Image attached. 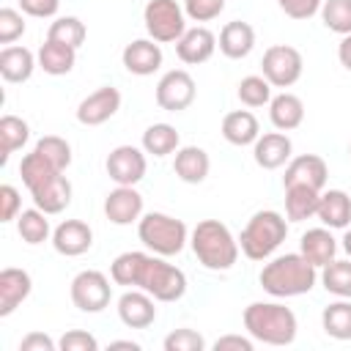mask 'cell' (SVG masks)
I'll list each match as a JSON object with an SVG mask.
<instances>
[{"label":"cell","mask_w":351,"mask_h":351,"mask_svg":"<svg viewBox=\"0 0 351 351\" xmlns=\"http://www.w3.org/2000/svg\"><path fill=\"white\" fill-rule=\"evenodd\" d=\"M252 348H255V340L241 335H222L214 340V351H252Z\"/></svg>","instance_id":"obj_50"},{"label":"cell","mask_w":351,"mask_h":351,"mask_svg":"<svg viewBox=\"0 0 351 351\" xmlns=\"http://www.w3.org/2000/svg\"><path fill=\"white\" fill-rule=\"evenodd\" d=\"M197 96V88H195V80L189 71L184 69H170L159 77L156 82V104L167 112H181L186 110Z\"/></svg>","instance_id":"obj_10"},{"label":"cell","mask_w":351,"mask_h":351,"mask_svg":"<svg viewBox=\"0 0 351 351\" xmlns=\"http://www.w3.org/2000/svg\"><path fill=\"white\" fill-rule=\"evenodd\" d=\"M165 351H203L206 348V340L200 332L189 329V326H181V329H173L167 337H165Z\"/></svg>","instance_id":"obj_42"},{"label":"cell","mask_w":351,"mask_h":351,"mask_svg":"<svg viewBox=\"0 0 351 351\" xmlns=\"http://www.w3.org/2000/svg\"><path fill=\"white\" fill-rule=\"evenodd\" d=\"M321 326L335 340H351V299H337L324 307Z\"/></svg>","instance_id":"obj_34"},{"label":"cell","mask_w":351,"mask_h":351,"mask_svg":"<svg viewBox=\"0 0 351 351\" xmlns=\"http://www.w3.org/2000/svg\"><path fill=\"white\" fill-rule=\"evenodd\" d=\"M36 58H38V69H41L44 74L63 77V74H69V71L74 69V63H77V49L47 38V41L38 47Z\"/></svg>","instance_id":"obj_29"},{"label":"cell","mask_w":351,"mask_h":351,"mask_svg":"<svg viewBox=\"0 0 351 351\" xmlns=\"http://www.w3.org/2000/svg\"><path fill=\"white\" fill-rule=\"evenodd\" d=\"M33 291V280L25 269L8 266L0 271V318H8Z\"/></svg>","instance_id":"obj_20"},{"label":"cell","mask_w":351,"mask_h":351,"mask_svg":"<svg viewBox=\"0 0 351 351\" xmlns=\"http://www.w3.org/2000/svg\"><path fill=\"white\" fill-rule=\"evenodd\" d=\"M244 329L252 340L266 346H291L296 340L299 321L291 307L280 302H252L244 307Z\"/></svg>","instance_id":"obj_2"},{"label":"cell","mask_w":351,"mask_h":351,"mask_svg":"<svg viewBox=\"0 0 351 351\" xmlns=\"http://www.w3.org/2000/svg\"><path fill=\"white\" fill-rule=\"evenodd\" d=\"M315 217H318L326 228L346 230V228L351 225V197H348L343 189H326V192H321Z\"/></svg>","instance_id":"obj_27"},{"label":"cell","mask_w":351,"mask_h":351,"mask_svg":"<svg viewBox=\"0 0 351 351\" xmlns=\"http://www.w3.org/2000/svg\"><path fill=\"white\" fill-rule=\"evenodd\" d=\"M19 8H22V14H27V16L47 19V16H55V14H58L60 0H19Z\"/></svg>","instance_id":"obj_48"},{"label":"cell","mask_w":351,"mask_h":351,"mask_svg":"<svg viewBox=\"0 0 351 351\" xmlns=\"http://www.w3.org/2000/svg\"><path fill=\"white\" fill-rule=\"evenodd\" d=\"M239 101L244 107H263L271 101V85L263 74H250L239 82V90H236Z\"/></svg>","instance_id":"obj_40"},{"label":"cell","mask_w":351,"mask_h":351,"mask_svg":"<svg viewBox=\"0 0 351 351\" xmlns=\"http://www.w3.org/2000/svg\"><path fill=\"white\" fill-rule=\"evenodd\" d=\"M85 36H88L85 22L77 19V16H58L49 25V30H47V38L49 41H58V44H66V47H74V49L82 47Z\"/></svg>","instance_id":"obj_38"},{"label":"cell","mask_w":351,"mask_h":351,"mask_svg":"<svg viewBox=\"0 0 351 351\" xmlns=\"http://www.w3.org/2000/svg\"><path fill=\"white\" fill-rule=\"evenodd\" d=\"M228 0H184V14L192 22H211L225 11Z\"/></svg>","instance_id":"obj_43"},{"label":"cell","mask_w":351,"mask_h":351,"mask_svg":"<svg viewBox=\"0 0 351 351\" xmlns=\"http://www.w3.org/2000/svg\"><path fill=\"white\" fill-rule=\"evenodd\" d=\"M104 217L112 225H132L143 217V195L134 186H115L104 197Z\"/></svg>","instance_id":"obj_17"},{"label":"cell","mask_w":351,"mask_h":351,"mask_svg":"<svg viewBox=\"0 0 351 351\" xmlns=\"http://www.w3.org/2000/svg\"><path fill=\"white\" fill-rule=\"evenodd\" d=\"M30 195H33V206L52 217V214H60L63 208H69V203H71V181L63 173H58L55 178H49L47 184L33 189Z\"/></svg>","instance_id":"obj_26"},{"label":"cell","mask_w":351,"mask_h":351,"mask_svg":"<svg viewBox=\"0 0 351 351\" xmlns=\"http://www.w3.org/2000/svg\"><path fill=\"white\" fill-rule=\"evenodd\" d=\"M52 247L58 255H66V258L85 255L93 247V230L82 219H63L52 230Z\"/></svg>","instance_id":"obj_16"},{"label":"cell","mask_w":351,"mask_h":351,"mask_svg":"<svg viewBox=\"0 0 351 351\" xmlns=\"http://www.w3.org/2000/svg\"><path fill=\"white\" fill-rule=\"evenodd\" d=\"M291 154H293V143L285 132H266L252 143L255 165L263 170H277V167L288 165Z\"/></svg>","instance_id":"obj_19"},{"label":"cell","mask_w":351,"mask_h":351,"mask_svg":"<svg viewBox=\"0 0 351 351\" xmlns=\"http://www.w3.org/2000/svg\"><path fill=\"white\" fill-rule=\"evenodd\" d=\"M217 49V36L203 27V25H195V27H186V33L176 41V55L181 63L186 66H200L206 63Z\"/></svg>","instance_id":"obj_18"},{"label":"cell","mask_w":351,"mask_h":351,"mask_svg":"<svg viewBox=\"0 0 351 351\" xmlns=\"http://www.w3.org/2000/svg\"><path fill=\"white\" fill-rule=\"evenodd\" d=\"M36 151L60 173H66V167L71 165V145H69V140H63L58 134H44L36 143Z\"/></svg>","instance_id":"obj_41"},{"label":"cell","mask_w":351,"mask_h":351,"mask_svg":"<svg viewBox=\"0 0 351 351\" xmlns=\"http://www.w3.org/2000/svg\"><path fill=\"white\" fill-rule=\"evenodd\" d=\"M222 137L230 145H252L261 137V123L250 110H233L222 118Z\"/></svg>","instance_id":"obj_28"},{"label":"cell","mask_w":351,"mask_h":351,"mask_svg":"<svg viewBox=\"0 0 351 351\" xmlns=\"http://www.w3.org/2000/svg\"><path fill=\"white\" fill-rule=\"evenodd\" d=\"M165 55H162V47L159 41L154 38H134L123 47L121 52V63L129 74H137V77H151L154 71H159Z\"/></svg>","instance_id":"obj_14"},{"label":"cell","mask_w":351,"mask_h":351,"mask_svg":"<svg viewBox=\"0 0 351 351\" xmlns=\"http://www.w3.org/2000/svg\"><path fill=\"white\" fill-rule=\"evenodd\" d=\"M343 250H346V255L351 258V225H348L346 233H343Z\"/></svg>","instance_id":"obj_53"},{"label":"cell","mask_w":351,"mask_h":351,"mask_svg":"<svg viewBox=\"0 0 351 351\" xmlns=\"http://www.w3.org/2000/svg\"><path fill=\"white\" fill-rule=\"evenodd\" d=\"M348 156H351V145H348Z\"/></svg>","instance_id":"obj_54"},{"label":"cell","mask_w":351,"mask_h":351,"mask_svg":"<svg viewBox=\"0 0 351 351\" xmlns=\"http://www.w3.org/2000/svg\"><path fill=\"white\" fill-rule=\"evenodd\" d=\"M285 236H288V219L274 208H263L255 211L244 225L239 236V247L250 261H266L277 252Z\"/></svg>","instance_id":"obj_4"},{"label":"cell","mask_w":351,"mask_h":351,"mask_svg":"<svg viewBox=\"0 0 351 351\" xmlns=\"http://www.w3.org/2000/svg\"><path fill=\"white\" fill-rule=\"evenodd\" d=\"M261 285L274 299H291L310 293L318 282V269L302 255V252H285L271 258L261 269Z\"/></svg>","instance_id":"obj_1"},{"label":"cell","mask_w":351,"mask_h":351,"mask_svg":"<svg viewBox=\"0 0 351 351\" xmlns=\"http://www.w3.org/2000/svg\"><path fill=\"white\" fill-rule=\"evenodd\" d=\"M107 176L118 184V186H134L145 178L148 162H145V151L134 148V145H115L107 154Z\"/></svg>","instance_id":"obj_11"},{"label":"cell","mask_w":351,"mask_h":351,"mask_svg":"<svg viewBox=\"0 0 351 351\" xmlns=\"http://www.w3.org/2000/svg\"><path fill=\"white\" fill-rule=\"evenodd\" d=\"M36 66H38V58L27 47L8 44L0 49V77L5 82H27Z\"/></svg>","instance_id":"obj_25"},{"label":"cell","mask_w":351,"mask_h":351,"mask_svg":"<svg viewBox=\"0 0 351 351\" xmlns=\"http://www.w3.org/2000/svg\"><path fill=\"white\" fill-rule=\"evenodd\" d=\"M178 148H181V137H178L176 126H170V123H151L143 132V151L156 159L178 151Z\"/></svg>","instance_id":"obj_31"},{"label":"cell","mask_w":351,"mask_h":351,"mask_svg":"<svg viewBox=\"0 0 351 351\" xmlns=\"http://www.w3.org/2000/svg\"><path fill=\"white\" fill-rule=\"evenodd\" d=\"M137 236L145 244V250H151L154 255H162V258L178 255L189 241L186 225L170 214H162V211L143 214L137 222Z\"/></svg>","instance_id":"obj_5"},{"label":"cell","mask_w":351,"mask_h":351,"mask_svg":"<svg viewBox=\"0 0 351 351\" xmlns=\"http://www.w3.org/2000/svg\"><path fill=\"white\" fill-rule=\"evenodd\" d=\"M58 343L44 332H30L19 340V351H55Z\"/></svg>","instance_id":"obj_49"},{"label":"cell","mask_w":351,"mask_h":351,"mask_svg":"<svg viewBox=\"0 0 351 351\" xmlns=\"http://www.w3.org/2000/svg\"><path fill=\"white\" fill-rule=\"evenodd\" d=\"M145 261H148V252H137V250L121 252V255L110 263V277H112V282H115V285H126V288H129V285L137 288Z\"/></svg>","instance_id":"obj_33"},{"label":"cell","mask_w":351,"mask_h":351,"mask_svg":"<svg viewBox=\"0 0 351 351\" xmlns=\"http://www.w3.org/2000/svg\"><path fill=\"white\" fill-rule=\"evenodd\" d=\"M22 211V197L16 192V186L3 184L0 186V222H14Z\"/></svg>","instance_id":"obj_47"},{"label":"cell","mask_w":351,"mask_h":351,"mask_svg":"<svg viewBox=\"0 0 351 351\" xmlns=\"http://www.w3.org/2000/svg\"><path fill=\"white\" fill-rule=\"evenodd\" d=\"M60 351H99V340L90 332L82 329H69L60 340H58Z\"/></svg>","instance_id":"obj_45"},{"label":"cell","mask_w":351,"mask_h":351,"mask_svg":"<svg viewBox=\"0 0 351 351\" xmlns=\"http://www.w3.org/2000/svg\"><path fill=\"white\" fill-rule=\"evenodd\" d=\"M143 22L148 38L159 44L178 41L186 33V14L184 5L176 0H148L143 8Z\"/></svg>","instance_id":"obj_7"},{"label":"cell","mask_w":351,"mask_h":351,"mask_svg":"<svg viewBox=\"0 0 351 351\" xmlns=\"http://www.w3.org/2000/svg\"><path fill=\"white\" fill-rule=\"evenodd\" d=\"M30 140V126L19 115H3L0 118V159L8 162L14 151H19Z\"/></svg>","instance_id":"obj_35"},{"label":"cell","mask_w":351,"mask_h":351,"mask_svg":"<svg viewBox=\"0 0 351 351\" xmlns=\"http://www.w3.org/2000/svg\"><path fill=\"white\" fill-rule=\"evenodd\" d=\"M25 33V16L16 8H0V44H14Z\"/></svg>","instance_id":"obj_44"},{"label":"cell","mask_w":351,"mask_h":351,"mask_svg":"<svg viewBox=\"0 0 351 351\" xmlns=\"http://www.w3.org/2000/svg\"><path fill=\"white\" fill-rule=\"evenodd\" d=\"M326 178H329V167H326V162H324L318 154H302V156H293V159L285 165L282 186L304 184V186H313V189L324 192Z\"/></svg>","instance_id":"obj_15"},{"label":"cell","mask_w":351,"mask_h":351,"mask_svg":"<svg viewBox=\"0 0 351 351\" xmlns=\"http://www.w3.org/2000/svg\"><path fill=\"white\" fill-rule=\"evenodd\" d=\"M269 121H271V126L277 132L299 129L302 121H304V101L296 93H288V90L271 96V101H269Z\"/></svg>","instance_id":"obj_23"},{"label":"cell","mask_w":351,"mask_h":351,"mask_svg":"<svg viewBox=\"0 0 351 351\" xmlns=\"http://www.w3.org/2000/svg\"><path fill=\"white\" fill-rule=\"evenodd\" d=\"M154 296L145 293L143 288H132L123 291L118 296V318L123 326L129 329H148L156 321V307H154Z\"/></svg>","instance_id":"obj_13"},{"label":"cell","mask_w":351,"mask_h":351,"mask_svg":"<svg viewBox=\"0 0 351 351\" xmlns=\"http://www.w3.org/2000/svg\"><path fill=\"white\" fill-rule=\"evenodd\" d=\"M137 288L151 293L156 302H178L186 293V274L178 266L162 261V255H148Z\"/></svg>","instance_id":"obj_6"},{"label":"cell","mask_w":351,"mask_h":351,"mask_svg":"<svg viewBox=\"0 0 351 351\" xmlns=\"http://www.w3.org/2000/svg\"><path fill=\"white\" fill-rule=\"evenodd\" d=\"M318 200H321V192L313 189V186H304V184L285 186V217H288V222H304V219L315 217Z\"/></svg>","instance_id":"obj_30"},{"label":"cell","mask_w":351,"mask_h":351,"mask_svg":"<svg viewBox=\"0 0 351 351\" xmlns=\"http://www.w3.org/2000/svg\"><path fill=\"white\" fill-rule=\"evenodd\" d=\"M60 170H55L36 148L30 151V154H25L22 156V162H19V176H22V184L33 192V189H38L41 184H47L49 178H55Z\"/></svg>","instance_id":"obj_37"},{"label":"cell","mask_w":351,"mask_h":351,"mask_svg":"<svg viewBox=\"0 0 351 351\" xmlns=\"http://www.w3.org/2000/svg\"><path fill=\"white\" fill-rule=\"evenodd\" d=\"M121 110V90L112 85H101L88 93L77 107V121L82 126H101Z\"/></svg>","instance_id":"obj_12"},{"label":"cell","mask_w":351,"mask_h":351,"mask_svg":"<svg viewBox=\"0 0 351 351\" xmlns=\"http://www.w3.org/2000/svg\"><path fill=\"white\" fill-rule=\"evenodd\" d=\"M261 71L271 88H291L304 71L302 52L291 44H271L261 58Z\"/></svg>","instance_id":"obj_8"},{"label":"cell","mask_w":351,"mask_h":351,"mask_svg":"<svg viewBox=\"0 0 351 351\" xmlns=\"http://www.w3.org/2000/svg\"><path fill=\"white\" fill-rule=\"evenodd\" d=\"M110 348H132V351H140V343H134V340H112Z\"/></svg>","instance_id":"obj_52"},{"label":"cell","mask_w":351,"mask_h":351,"mask_svg":"<svg viewBox=\"0 0 351 351\" xmlns=\"http://www.w3.org/2000/svg\"><path fill=\"white\" fill-rule=\"evenodd\" d=\"M189 244L200 266L208 271H228L239 261V239H233L230 228L219 219H200L189 233Z\"/></svg>","instance_id":"obj_3"},{"label":"cell","mask_w":351,"mask_h":351,"mask_svg":"<svg viewBox=\"0 0 351 351\" xmlns=\"http://www.w3.org/2000/svg\"><path fill=\"white\" fill-rule=\"evenodd\" d=\"M321 22L326 30L337 36L351 33V0H324L321 3Z\"/></svg>","instance_id":"obj_39"},{"label":"cell","mask_w":351,"mask_h":351,"mask_svg":"<svg viewBox=\"0 0 351 351\" xmlns=\"http://www.w3.org/2000/svg\"><path fill=\"white\" fill-rule=\"evenodd\" d=\"M208 170H211V159L200 145H184L176 151L173 173L184 184H203L208 178Z\"/></svg>","instance_id":"obj_24"},{"label":"cell","mask_w":351,"mask_h":351,"mask_svg":"<svg viewBox=\"0 0 351 351\" xmlns=\"http://www.w3.org/2000/svg\"><path fill=\"white\" fill-rule=\"evenodd\" d=\"M337 60H340V66L346 71H351V33L340 38V44H337Z\"/></svg>","instance_id":"obj_51"},{"label":"cell","mask_w":351,"mask_h":351,"mask_svg":"<svg viewBox=\"0 0 351 351\" xmlns=\"http://www.w3.org/2000/svg\"><path fill=\"white\" fill-rule=\"evenodd\" d=\"M69 293H71V302H74L77 310H82V313H101L104 307H110L112 285H110L104 271L85 269V271L74 274Z\"/></svg>","instance_id":"obj_9"},{"label":"cell","mask_w":351,"mask_h":351,"mask_svg":"<svg viewBox=\"0 0 351 351\" xmlns=\"http://www.w3.org/2000/svg\"><path fill=\"white\" fill-rule=\"evenodd\" d=\"M299 252L315 266V269H324L326 263L335 261L337 255V239L332 236V228H310L307 233H302V241H299Z\"/></svg>","instance_id":"obj_21"},{"label":"cell","mask_w":351,"mask_h":351,"mask_svg":"<svg viewBox=\"0 0 351 351\" xmlns=\"http://www.w3.org/2000/svg\"><path fill=\"white\" fill-rule=\"evenodd\" d=\"M321 3H324V0H277L280 11H282L285 16H291V19H299V22L315 16V14L321 11Z\"/></svg>","instance_id":"obj_46"},{"label":"cell","mask_w":351,"mask_h":351,"mask_svg":"<svg viewBox=\"0 0 351 351\" xmlns=\"http://www.w3.org/2000/svg\"><path fill=\"white\" fill-rule=\"evenodd\" d=\"M49 214H44L41 208H25L19 211L16 217V233L25 244H44L47 239H52V230H49Z\"/></svg>","instance_id":"obj_32"},{"label":"cell","mask_w":351,"mask_h":351,"mask_svg":"<svg viewBox=\"0 0 351 351\" xmlns=\"http://www.w3.org/2000/svg\"><path fill=\"white\" fill-rule=\"evenodd\" d=\"M217 47L225 58L230 60H241L252 52L255 47V30L250 22H241V19H233L228 22L222 30H219V38H217Z\"/></svg>","instance_id":"obj_22"},{"label":"cell","mask_w":351,"mask_h":351,"mask_svg":"<svg viewBox=\"0 0 351 351\" xmlns=\"http://www.w3.org/2000/svg\"><path fill=\"white\" fill-rule=\"evenodd\" d=\"M321 285L326 288V293L337 296V299H351V261H332L321 269L318 274Z\"/></svg>","instance_id":"obj_36"}]
</instances>
